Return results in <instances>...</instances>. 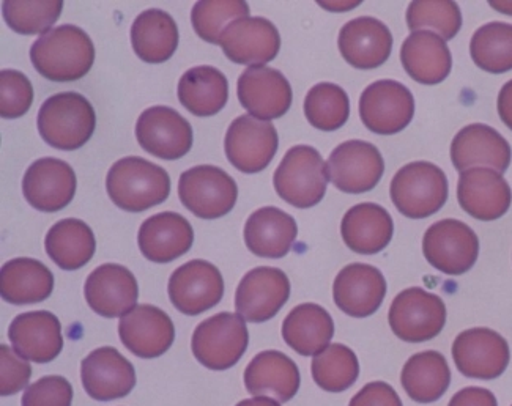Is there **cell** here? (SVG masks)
I'll return each mask as SVG.
<instances>
[{
	"instance_id": "30bf717a",
	"label": "cell",
	"mask_w": 512,
	"mask_h": 406,
	"mask_svg": "<svg viewBox=\"0 0 512 406\" xmlns=\"http://www.w3.org/2000/svg\"><path fill=\"white\" fill-rule=\"evenodd\" d=\"M361 122L382 136L401 133L415 117V98L409 87L383 79L368 85L360 98Z\"/></svg>"
},
{
	"instance_id": "9a60e30c",
	"label": "cell",
	"mask_w": 512,
	"mask_h": 406,
	"mask_svg": "<svg viewBox=\"0 0 512 406\" xmlns=\"http://www.w3.org/2000/svg\"><path fill=\"white\" fill-rule=\"evenodd\" d=\"M290 298V281L279 268L259 266L243 276L235 293V309L245 322L264 323L275 317Z\"/></svg>"
},
{
	"instance_id": "d590c367",
	"label": "cell",
	"mask_w": 512,
	"mask_h": 406,
	"mask_svg": "<svg viewBox=\"0 0 512 406\" xmlns=\"http://www.w3.org/2000/svg\"><path fill=\"white\" fill-rule=\"evenodd\" d=\"M401 383L404 391L416 403L437 402L448 391L451 370L442 353L421 351L405 362Z\"/></svg>"
},
{
	"instance_id": "d6a6232c",
	"label": "cell",
	"mask_w": 512,
	"mask_h": 406,
	"mask_svg": "<svg viewBox=\"0 0 512 406\" xmlns=\"http://www.w3.org/2000/svg\"><path fill=\"white\" fill-rule=\"evenodd\" d=\"M54 290V274L40 260L13 259L0 270V295L13 306L45 301Z\"/></svg>"
},
{
	"instance_id": "4316f807",
	"label": "cell",
	"mask_w": 512,
	"mask_h": 406,
	"mask_svg": "<svg viewBox=\"0 0 512 406\" xmlns=\"http://www.w3.org/2000/svg\"><path fill=\"white\" fill-rule=\"evenodd\" d=\"M8 339L21 358L37 364L54 361L64 348L59 318L48 311L18 315L8 328Z\"/></svg>"
},
{
	"instance_id": "1f68e13d",
	"label": "cell",
	"mask_w": 512,
	"mask_h": 406,
	"mask_svg": "<svg viewBox=\"0 0 512 406\" xmlns=\"http://www.w3.org/2000/svg\"><path fill=\"white\" fill-rule=\"evenodd\" d=\"M401 62L410 78L424 85L440 84L453 68V56L446 41L427 30L412 32L405 38Z\"/></svg>"
},
{
	"instance_id": "f35d334b",
	"label": "cell",
	"mask_w": 512,
	"mask_h": 406,
	"mask_svg": "<svg viewBox=\"0 0 512 406\" xmlns=\"http://www.w3.org/2000/svg\"><path fill=\"white\" fill-rule=\"evenodd\" d=\"M312 378L323 391L338 392L352 388L360 375V362L355 351L342 344H330L314 356Z\"/></svg>"
},
{
	"instance_id": "e0dca14e",
	"label": "cell",
	"mask_w": 512,
	"mask_h": 406,
	"mask_svg": "<svg viewBox=\"0 0 512 406\" xmlns=\"http://www.w3.org/2000/svg\"><path fill=\"white\" fill-rule=\"evenodd\" d=\"M136 137L145 152L166 161L183 158L193 147L190 122L166 106L142 112L136 123Z\"/></svg>"
},
{
	"instance_id": "f1b7e54d",
	"label": "cell",
	"mask_w": 512,
	"mask_h": 406,
	"mask_svg": "<svg viewBox=\"0 0 512 406\" xmlns=\"http://www.w3.org/2000/svg\"><path fill=\"white\" fill-rule=\"evenodd\" d=\"M300 370L289 356L281 351H262L245 370V386L254 397H270L286 403L300 389Z\"/></svg>"
},
{
	"instance_id": "f546056e",
	"label": "cell",
	"mask_w": 512,
	"mask_h": 406,
	"mask_svg": "<svg viewBox=\"0 0 512 406\" xmlns=\"http://www.w3.org/2000/svg\"><path fill=\"white\" fill-rule=\"evenodd\" d=\"M246 248L262 259H282L297 240V222L286 211L264 207L254 211L245 224Z\"/></svg>"
},
{
	"instance_id": "816d5d0a",
	"label": "cell",
	"mask_w": 512,
	"mask_h": 406,
	"mask_svg": "<svg viewBox=\"0 0 512 406\" xmlns=\"http://www.w3.org/2000/svg\"><path fill=\"white\" fill-rule=\"evenodd\" d=\"M237 406H281L275 399L270 397H254V399L242 400Z\"/></svg>"
},
{
	"instance_id": "603a6c76",
	"label": "cell",
	"mask_w": 512,
	"mask_h": 406,
	"mask_svg": "<svg viewBox=\"0 0 512 406\" xmlns=\"http://www.w3.org/2000/svg\"><path fill=\"white\" fill-rule=\"evenodd\" d=\"M84 293L95 314L104 318L123 317L138 303V281L125 266L104 263L89 274Z\"/></svg>"
},
{
	"instance_id": "ffe728a7",
	"label": "cell",
	"mask_w": 512,
	"mask_h": 406,
	"mask_svg": "<svg viewBox=\"0 0 512 406\" xmlns=\"http://www.w3.org/2000/svg\"><path fill=\"white\" fill-rule=\"evenodd\" d=\"M76 174L62 159L41 158L27 169L23 192L27 202L38 211L56 213L70 205L75 197Z\"/></svg>"
},
{
	"instance_id": "8992f818",
	"label": "cell",
	"mask_w": 512,
	"mask_h": 406,
	"mask_svg": "<svg viewBox=\"0 0 512 406\" xmlns=\"http://www.w3.org/2000/svg\"><path fill=\"white\" fill-rule=\"evenodd\" d=\"M248 344L245 318L231 312H221L204 320L191 339L197 361L210 370L234 367L245 355Z\"/></svg>"
},
{
	"instance_id": "cb8c5ba5",
	"label": "cell",
	"mask_w": 512,
	"mask_h": 406,
	"mask_svg": "<svg viewBox=\"0 0 512 406\" xmlns=\"http://www.w3.org/2000/svg\"><path fill=\"white\" fill-rule=\"evenodd\" d=\"M82 386L98 402L127 397L136 386L133 364L114 347L93 350L81 364Z\"/></svg>"
},
{
	"instance_id": "7c38bea8",
	"label": "cell",
	"mask_w": 512,
	"mask_h": 406,
	"mask_svg": "<svg viewBox=\"0 0 512 406\" xmlns=\"http://www.w3.org/2000/svg\"><path fill=\"white\" fill-rule=\"evenodd\" d=\"M279 137L275 126L251 115H240L229 126L224 139L229 163L243 174L262 172L278 152Z\"/></svg>"
},
{
	"instance_id": "5b68a950",
	"label": "cell",
	"mask_w": 512,
	"mask_h": 406,
	"mask_svg": "<svg viewBox=\"0 0 512 406\" xmlns=\"http://www.w3.org/2000/svg\"><path fill=\"white\" fill-rule=\"evenodd\" d=\"M445 172L427 161H415L397 170L391 180V200L410 219H424L442 210L448 200Z\"/></svg>"
},
{
	"instance_id": "4dcf8cb0",
	"label": "cell",
	"mask_w": 512,
	"mask_h": 406,
	"mask_svg": "<svg viewBox=\"0 0 512 406\" xmlns=\"http://www.w3.org/2000/svg\"><path fill=\"white\" fill-rule=\"evenodd\" d=\"M393 233V218L377 203H358L342 218V240L360 255L379 254L391 243Z\"/></svg>"
},
{
	"instance_id": "681fc988",
	"label": "cell",
	"mask_w": 512,
	"mask_h": 406,
	"mask_svg": "<svg viewBox=\"0 0 512 406\" xmlns=\"http://www.w3.org/2000/svg\"><path fill=\"white\" fill-rule=\"evenodd\" d=\"M448 406H498L497 397L489 389L470 386L457 392Z\"/></svg>"
},
{
	"instance_id": "277c9868",
	"label": "cell",
	"mask_w": 512,
	"mask_h": 406,
	"mask_svg": "<svg viewBox=\"0 0 512 406\" xmlns=\"http://www.w3.org/2000/svg\"><path fill=\"white\" fill-rule=\"evenodd\" d=\"M328 169L322 155L309 145L290 148L273 175V185L282 200L295 208L316 207L327 192Z\"/></svg>"
},
{
	"instance_id": "5bb4252c",
	"label": "cell",
	"mask_w": 512,
	"mask_h": 406,
	"mask_svg": "<svg viewBox=\"0 0 512 406\" xmlns=\"http://www.w3.org/2000/svg\"><path fill=\"white\" fill-rule=\"evenodd\" d=\"M237 95L249 115L264 122L284 117L294 100L286 76L265 65L248 67L240 74Z\"/></svg>"
},
{
	"instance_id": "44dd1931",
	"label": "cell",
	"mask_w": 512,
	"mask_h": 406,
	"mask_svg": "<svg viewBox=\"0 0 512 406\" xmlns=\"http://www.w3.org/2000/svg\"><path fill=\"white\" fill-rule=\"evenodd\" d=\"M512 150L509 142L492 126L472 123L465 126L451 142V161L459 172L476 167L497 170L505 174L511 166Z\"/></svg>"
},
{
	"instance_id": "9c48e42d",
	"label": "cell",
	"mask_w": 512,
	"mask_h": 406,
	"mask_svg": "<svg viewBox=\"0 0 512 406\" xmlns=\"http://www.w3.org/2000/svg\"><path fill=\"white\" fill-rule=\"evenodd\" d=\"M179 197L197 218L218 219L234 210L238 188L223 169L197 166L180 175Z\"/></svg>"
},
{
	"instance_id": "6da1fadb",
	"label": "cell",
	"mask_w": 512,
	"mask_h": 406,
	"mask_svg": "<svg viewBox=\"0 0 512 406\" xmlns=\"http://www.w3.org/2000/svg\"><path fill=\"white\" fill-rule=\"evenodd\" d=\"M35 70L54 82L78 81L95 62V46L78 26L64 24L41 35L30 48Z\"/></svg>"
},
{
	"instance_id": "8d00e7d4",
	"label": "cell",
	"mask_w": 512,
	"mask_h": 406,
	"mask_svg": "<svg viewBox=\"0 0 512 406\" xmlns=\"http://www.w3.org/2000/svg\"><path fill=\"white\" fill-rule=\"evenodd\" d=\"M179 100L196 117H213L229 100V82L215 67H194L179 82Z\"/></svg>"
},
{
	"instance_id": "7bdbcfd3",
	"label": "cell",
	"mask_w": 512,
	"mask_h": 406,
	"mask_svg": "<svg viewBox=\"0 0 512 406\" xmlns=\"http://www.w3.org/2000/svg\"><path fill=\"white\" fill-rule=\"evenodd\" d=\"M248 16L249 5L243 0H204L194 5L191 23L202 40L219 45L224 30L237 19Z\"/></svg>"
},
{
	"instance_id": "b9f144b4",
	"label": "cell",
	"mask_w": 512,
	"mask_h": 406,
	"mask_svg": "<svg viewBox=\"0 0 512 406\" xmlns=\"http://www.w3.org/2000/svg\"><path fill=\"white\" fill-rule=\"evenodd\" d=\"M407 26L412 32L427 29L443 40H453L462 27L461 8L446 0H415L407 8Z\"/></svg>"
},
{
	"instance_id": "f6af8a7d",
	"label": "cell",
	"mask_w": 512,
	"mask_h": 406,
	"mask_svg": "<svg viewBox=\"0 0 512 406\" xmlns=\"http://www.w3.org/2000/svg\"><path fill=\"white\" fill-rule=\"evenodd\" d=\"M34 103V87L26 74L16 70L0 73V115L2 119H19Z\"/></svg>"
},
{
	"instance_id": "ba28073f",
	"label": "cell",
	"mask_w": 512,
	"mask_h": 406,
	"mask_svg": "<svg viewBox=\"0 0 512 406\" xmlns=\"http://www.w3.org/2000/svg\"><path fill=\"white\" fill-rule=\"evenodd\" d=\"M423 254L440 273L462 276L472 270L478 260V235L465 222L443 219L424 233Z\"/></svg>"
},
{
	"instance_id": "7dc6e473",
	"label": "cell",
	"mask_w": 512,
	"mask_h": 406,
	"mask_svg": "<svg viewBox=\"0 0 512 406\" xmlns=\"http://www.w3.org/2000/svg\"><path fill=\"white\" fill-rule=\"evenodd\" d=\"M32 369L29 362L21 358L18 353L8 348L7 345L0 347V394H16L29 384Z\"/></svg>"
},
{
	"instance_id": "836d02e7",
	"label": "cell",
	"mask_w": 512,
	"mask_h": 406,
	"mask_svg": "<svg viewBox=\"0 0 512 406\" xmlns=\"http://www.w3.org/2000/svg\"><path fill=\"white\" fill-rule=\"evenodd\" d=\"M131 45L134 54L144 62H167L179 48V27L169 13L150 8L134 19Z\"/></svg>"
},
{
	"instance_id": "4fadbf2b",
	"label": "cell",
	"mask_w": 512,
	"mask_h": 406,
	"mask_svg": "<svg viewBox=\"0 0 512 406\" xmlns=\"http://www.w3.org/2000/svg\"><path fill=\"white\" fill-rule=\"evenodd\" d=\"M327 169L331 183L339 191L364 194L379 185L385 172V161L375 145L347 141L331 152Z\"/></svg>"
},
{
	"instance_id": "d4e9b609",
	"label": "cell",
	"mask_w": 512,
	"mask_h": 406,
	"mask_svg": "<svg viewBox=\"0 0 512 406\" xmlns=\"http://www.w3.org/2000/svg\"><path fill=\"white\" fill-rule=\"evenodd\" d=\"M385 296V277L375 266L352 263L334 279V303L349 317H371L379 311Z\"/></svg>"
},
{
	"instance_id": "e575fe53",
	"label": "cell",
	"mask_w": 512,
	"mask_h": 406,
	"mask_svg": "<svg viewBox=\"0 0 512 406\" xmlns=\"http://www.w3.org/2000/svg\"><path fill=\"white\" fill-rule=\"evenodd\" d=\"M333 336V318L319 304H300L282 323V339L301 356L319 355Z\"/></svg>"
},
{
	"instance_id": "60d3db41",
	"label": "cell",
	"mask_w": 512,
	"mask_h": 406,
	"mask_svg": "<svg viewBox=\"0 0 512 406\" xmlns=\"http://www.w3.org/2000/svg\"><path fill=\"white\" fill-rule=\"evenodd\" d=\"M305 115L316 130H339L349 120V95L339 85L320 82L306 95Z\"/></svg>"
},
{
	"instance_id": "f5cc1de1",
	"label": "cell",
	"mask_w": 512,
	"mask_h": 406,
	"mask_svg": "<svg viewBox=\"0 0 512 406\" xmlns=\"http://www.w3.org/2000/svg\"><path fill=\"white\" fill-rule=\"evenodd\" d=\"M489 4L490 7L497 10V12L503 13V15L512 16V2H497V0H492Z\"/></svg>"
},
{
	"instance_id": "7402d4cb",
	"label": "cell",
	"mask_w": 512,
	"mask_h": 406,
	"mask_svg": "<svg viewBox=\"0 0 512 406\" xmlns=\"http://www.w3.org/2000/svg\"><path fill=\"white\" fill-rule=\"evenodd\" d=\"M122 344L139 358H160L174 344L175 328L171 317L158 307L141 304L120 318Z\"/></svg>"
},
{
	"instance_id": "ee69618b",
	"label": "cell",
	"mask_w": 512,
	"mask_h": 406,
	"mask_svg": "<svg viewBox=\"0 0 512 406\" xmlns=\"http://www.w3.org/2000/svg\"><path fill=\"white\" fill-rule=\"evenodd\" d=\"M64 2L60 0H43V2H24V0H7L4 2L5 23L10 29L21 35L46 34L52 24L60 18Z\"/></svg>"
},
{
	"instance_id": "74e56055",
	"label": "cell",
	"mask_w": 512,
	"mask_h": 406,
	"mask_svg": "<svg viewBox=\"0 0 512 406\" xmlns=\"http://www.w3.org/2000/svg\"><path fill=\"white\" fill-rule=\"evenodd\" d=\"M46 252L52 262L65 271L86 266L97 251L92 229L81 219H64L49 229L45 240Z\"/></svg>"
},
{
	"instance_id": "d6986e66",
	"label": "cell",
	"mask_w": 512,
	"mask_h": 406,
	"mask_svg": "<svg viewBox=\"0 0 512 406\" xmlns=\"http://www.w3.org/2000/svg\"><path fill=\"white\" fill-rule=\"evenodd\" d=\"M457 200L462 210L478 221H497L508 213L511 186L497 170L476 167L462 172L457 183Z\"/></svg>"
},
{
	"instance_id": "ac0fdd59",
	"label": "cell",
	"mask_w": 512,
	"mask_h": 406,
	"mask_svg": "<svg viewBox=\"0 0 512 406\" xmlns=\"http://www.w3.org/2000/svg\"><path fill=\"white\" fill-rule=\"evenodd\" d=\"M227 59L238 65H265L281 49V35L275 24L260 16L237 19L219 38Z\"/></svg>"
},
{
	"instance_id": "bcb514c9",
	"label": "cell",
	"mask_w": 512,
	"mask_h": 406,
	"mask_svg": "<svg viewBox=\"0 0 512 406\" xmlns=\"http://www.w3.org/2000/svg\"><path fill=\"white\" fill-rule=\"evenodd\" d=\"M73 388L67 378L49 375L30 384L23 395V406H71Z\"/></svg>"
},
{
	"instance_id": "c3c4849f",
	"label": "cell",
	"mask_w": 512,
	"mask_h": 406,
	"mask_svg": "<svg viewBox=\"0 0 512 406\" xmlns=\"http://www.w3.org/2000/svg\"><path fill=\"white\" fill-rule=\"evenodd\" d=\"M349 406H404L396 389L385 381H372L366 384L350 400Z\"/></svg>"
},
{
	"instance_id": "83f0119b",
	"label": "cell",
	"mask_w": 512,
	"mask_h": 406,
	"mask_svg": "<svg viewBox=\"0 0 512 406\" xmlns=\"http://www.w3.org/2000/svg\"><path fill=\"white\" fill-rule=\"evenodd\" d=\"M194 230L190 221L179 213L164 211L142 222L138 243L145 259L169 263L190 251Z\"/></svg>"
},
{
	"instance_id": "8fae6325",
	"label": "cell",
	"mask_w": 512,
	"mask_h": 406,
	"mask_svg": "<svg viewBox=\"0 0 512 406\" xmlns=\"http://www.w3.org/2000/svg\"><path fill=\"white\" fill-rule=\"evenodd\" d=\"M451 353L457 370L473 380L489 381L501 377L511 359L505 337L489 328L462 331L454 340Z\"/></svg>"
},
{
	"instance_id": "3957f363",
	"label": "cell",
	"mask_w": 512,
	"mask_h": 406,
	"mask_svg": "<svg viewBox=\"0 0 512 406\" xmlns=\"http://www.w3.org/2000/svg\"><path fill=\"white\" fill-rule=\"evenodd\" d=\"M37 125L46 144L71 152L90 141L97 128V115L81 93H57L41 104Z\"/></svg>"
},
{
	"instance_id": "7a4b0ae2",
	"label": "cell",
	"mask_w": 512,
	"mask_h": 406,
	"mask_svg": "<svg viewBox=\"0 0 512 406\" xmlns=\"http://www.w3.org/2000/svg\"><path fill=\"white\" fill-rule=\"evenodd\" d=\"M106 189L114 205L130 213H141L169 197L171 178L163 167L139 156H128L112 164Z\"/></svg>"
},
{
	"instance_id": "52a82bcc",
	"label": "cell",
	"mask_w": 512,
	"mask_h": 406,
	"mask_svg": "<svg viewBox=\"0 0 512 406\" xmlns=\"http://www.w3.org/2000/svg\"><path fill=\"white\" fill-rule=\"evenodd\" d=\"M391 331L407 344H423L442 333L446 306L440 296L424 288L410 287L399 293L388 314Z\"/></svg>"
},
{
	"instance_id": "2e32d148",
	"label": "cell",
	"mask_w": 512,
	"mask_h": 406,
	"mask_svg": "<svg viewBox=\"0 0 512 406\" xmlns=\"http://www.w3.org/2000/svg\"><path fill=\"white\" fill-rule=\"evenodd\" d=\"M167 292L177 311L196 317L223 299V274L207 260H191L172 273Z\"/></svg>"
},
{
	"instance_id": "ab89813d",
	"label": "cell",
	"mask_w": 512,
	"mask_h": 406,
	"mask_svg": "<svg viewBox=\"0 0 512 406\" xmlns=\"http://www.w3.org/2000/svg\"><path fill=\"white\" fill-rule=\"evenodd\" d=\"M470 56L487 73L512 70V24L489 23L479 27L470 41Z\"/></svg>"
},
{
	"instance_id": "f907efd6",
	"label": "cell",
	"mask_w": 512,
	"mask_h": 406,
	"mask_svg": "<svg viewBox=\"0 0 512 406\" xmlns=\"http://www.w3.org/2000/svg\"><path fill=\"white\" fill-rule=\"evenodd\" d=\"M497 109L501 122L512 131V79L501 87L498 93Z\"/></svg>"
},
{
	"instance_id": "484cf974",
	"label": "cell",
	"mask_w": 512,
	"mask_h": 406,
	"mask_svg": "<svg viewBox=\"0 0 512 406\" xmlns=\"http://www.w3.org/2000/svg\"><path fill=\"white\" fill-rule=\"evenodd\" d=\"M338 46L341 56L353 68L374 70L390 59L393 35L379 19L361 16L342 27Z\"/></svg>"
}]
</instances>
